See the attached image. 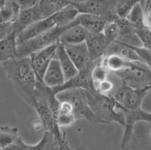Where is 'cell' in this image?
Here are the masks:
<instances>
[{"label": "cell", "instance_id": "1", "mask_svg": "<svg viewBox=\"0 0 151 150\" xmlns=\"http://www.w3.org/2000/svg\"><path fill=\"white\" fill-rule=\"evenodd\" d=\"M0 64L17 94L28 106L33 107L37 79L31 67L29 57H17Z\"/></svg>", "mask_w": 151, "mask_h": 150}, {"label": "cell", "instance_id": "2", "mask_svg": "<svg viewBox=\"0 0 151 150\" xmlns=\"http://www.w3.org/2000/svg\"><path fill=\"white\" fill-rule=\"evenodd\" d=\"M46 87L44 84L37 81L32 108L37 113L43 131L49 132L56 137L60 144V149H70L65 133L61 131L60 128L57 124L55 115L48 104L46 97Z\"/></svg>", "mask_w": 151, "mask_h": 150}, {"label": "cell", "instance_id": "3", "mask_svg": "<svg viewBox=\"0 0 151 150\" xmlns=\"http://www.w3.org/2000/svg\"><path fill=\"white\" fill-rule=\"evenodd\" d=\"M86 96L91 111L101 124L116 122L123 127V114L117 101L111 95L100 94L95 90H86Z\"/></svg>", "mask_w": 151, "mask_h": 150}, {"label": "cell", "instance_id": "4", "mask_svg": "<svg viewBox=\"0 0 151 150\" xmlns=\"http://www.w3.org/2000/svg\"><path fill=\"white\" fill-rule=\"evenodd\" d=\"M59 100H67L72 104L76 120L83 119L96 124H101L94 116L87 100L86 90L82 88H70L56 94Z\"/></svg>", "mask_w": 151, "mask_h": 150}, {"label": "cell", "instance_id": "5", "mask_svg": "<svg viewBox=\"0 0 151 150\" xmlns=\"http://www.w3.org/2000/svg\"><path fill=\"white\" fill-rule=\"evenodd\" d=\"M151 67L140 61H130L122 70L112 72L126 85L135 88L151 87Z\"/></svg>", "mask_w": 151, "mask_h": 150}, {"label": "cell", "instance_id": "6", "mask_svg": "<svg viewBox=\"0 0 151 150\" xmlns=\"http://www.w3.org/2000/svg\"><path fill=\"white\" fill-rule=\"evenodd\" d=\"M68 25L65 27H55L27 41L17 44V56L28 57L33 52L59 42L60 34Z\"/></svg>", "mask_w": 151, "mask_h": 150}, {"label": "cell", "instance_id": "7", "mask_svg": "<svg viewBox=\"0 0 151 150\" xmlns=\"http://www.w3.org/2000/svg\"><path fill=\"white\" fill-rule=\"evenodd\" d=\"M115 5L116 0H86L83 3L74 6L79 13L99 16L109 21L118 17L116 14Z\"/></svg>", "mask_w": 151, "mask_h": 150}, {"label": "cell", "instance_id": "8", "mask_svg": "<svg viewBox=\"0 0 151 150\" xmlns=\"http://www.w3.org/2000/svg\"><path fill=\"white\" fill-rule=\"evenodd\" d=\"M124 116V131L121 140V147L125 148L130 142L133 134V129L136 123L139 121L151 122V114L149 112L144 110L142 107L137 109H124L119 106Z\"/></svg>", "mask_w": 151, "mask_h": 150}, {"label": "cell", "instance_id": "9", "mask_svg": "<svg viewBox=\"0 0 151 150\" xmlns=\"http://www.w3.org/2000/svg\"><path fill=\"white\" fill-rule=\"evenodd\" d=\"M100 60L95 61L89 60V62L83 68L78 70L77 73L68 80H66L62 85L52 88L55 94L60 92L61 90L70 88H82L88 91L95 90L91 79V71L94 64Z\"/></svg>", "mask_w": 151, "mask_h": 150}, {"label": "cell", "instance_id": "10", "mask_svg": "<svg viewBox=\"0 0 151 150\" xmlns=\"http://www.w3.org/2000/svg\"><path fill=\"white\" fill-rule=\"evenodd\" d=\"M58 42L33 52L29 55L31 67L36 75L37 81L42 82L43 74L45 72L50 60L56 55V50Z\"/></svg>", "mask_w": 151, "mask_h": 150}, {"label": "cell", "instance_id": "11", "mask_svg": "<svg viewBox=\"0 0 151 150\" xmlns=\"http://www.w3.org/2000/svg\"><path fill=\"white\" fill-rule=\"evenodd\" d=\"M59 149L60 144L57 138L49 132L44 131L41 140L34 145H29L24 143L20 136L9 146L6 150H48Z\"/></svg>", "mask_w": 151, "mask_h": 150}, {"label": "cell", "instance_id": "12", "mask_svg": "<svg viewBox=\"0 0 151 150\" xmlns=\"http://www.w3.org/2000/svg\"><path fill=\"white\" fill-rule=\"evenodd\" d=\"M87 47L89 60L95 61L101 59L105 55L110 42L104 36L103 32H88L85 40Z\"/></svg>", "mask_w": 151, "mask_h": 150}, {"label": "cell", "instance_id": "13", "mask_svg": "<svg viewBox=\"0 0 151 150\" xmlns=\"http://www.w3.org/2000/svg\"><path fill=\"white\" fill-rule=\"evenodd\" d=\"M55 27H57V24L53 15L40 19L17 35V44L27 41L38 35L49 30Z\"/></svg>", "mask_w": 151, "mask_h": 150}, {"label": "cell", "instance_id": "14", "mask_svg": "<svg viewBox=\"0 0 151 150\" xmlns=\"http://www.w3.org/2000/svg\"><path fill=\"white\" fill-rule=\"evenodd\" d=\"M65 77L58 60L56 57L50 60L48 67L43 74L42 83L52 88L62 85L65 82Z\"/></svg>", "mask_w": 151, "mask_h": 150}, {"label": "cell", "instance_id": "15", "mask_svg": "<svg viewBox=\"0 0 151 150\" xmlns=\"http://www.w3.org/2000/svg\"><path fill=\"white\" fill-rule=\"evenodd\" d=\"M66 52L78 70L89 62V56L85 42L78 44H64Z\"/></svg>", "mask_w": 151, "mask_h": 150}, {"label": "cell", "instance_id": "16", "mask_svg": "<svg viewBox=\"0 0 151 150\" xmlns=\"http://www.w3.org/2000/svg\"><path fill=\"white\" fill-rule=\"evenodd\" d=\"M88 32L79 24L73 22L69 24L59 37V42L63 44H78L85 42Z\"/></svg>", "mask_w": 151, "mask_h": 150}, {"label": "cell", "instance_id": "17", "mask_svg": "<svg viewBox=\"0 0 151 150\" xmlns=\"http://www.w3.org/2000/svg\"><path fill=\"white\" fill-rule=\"evenodd\" d=\"M74 24H79L88 32H101L107 21L104 17L84 13H79L73 20Z\"/></svg>", "mask_w": 151, "mask_h": 150}, {"label": "cell", "instance_id": "18", "mask_svg": "<svg viewBox=\"0 0 151 150\" xmlns=\"http://www.w3.org/2000/svg\"><path fill=\"white\" fill-rule=\"evenodd\" d=\"M17 35L12 31L0 39V63L17 57Z\"/></svg>", "mask_w": 151, "mask_h": 150}, {"label": "cell", "instance_id": "19", "mask_svg": "<svg viewBox=\"0 0 151 150\" xmlns=\"http://www.w3.org/2000/svg\"><path fill=\"white\" fill-rule=\"evenodd\" d=\"M39 20H40V17L36 6L29 9H21L16 21L13 23V27L16 35L19 34L31 24Z\"/></svg>", "mask_w": 151, "mask_h": 150}, {"label": "cell", "instance_id": "20", "mask_svg": "<svg viewBox=\"0 0 151 150\" xmlns=\"http://www.w3.org/2000/svg\"><path fill=\"white\" fill-rule=\"evenodd\" d=\"M55 57L58 59L61 70L64 72L65 80H68L77 73L78 70L66 52L64 44L58 42L56 50Z\"/></svg>", "mask_w": 151, "mask_h": 150}, {"label": "cell", "instance_id": "21", "mask_svg": "<svg viewBox=\"0 0 151 150\" xmlns=\"http://www.w3.org/2000/svg\"><path fill=\"white\" fill-rule=\"evenodd\" d=\"M68 5L67 0H38L36 4L40 19L45 18L52 15Z\"/></svg>", "mask_w": 151, "mask_h": 150}, {"label": "cell", "instance_id": "22", "mask_svg": "<svg viewBox=\"0 0 151 150\" xmlns=\"http://www.w3.org/2000/svg\"><path fill=\"white\" fill-rule=\"evenodd\" d=\"M21 8L16 0H2L0 5V23H14Z\"/></svg>", "mask_w": 151, "mask_h": 150}, {"label": "cell", "instance_id": "23", "mask_svg": "<svg viewBox=\"0 0 151 150\" xmlns=\"http://www.w3.org/2000/svg\"><path fill=\"white\" fill-rule=\"evenodd\" d=\"M115 54L129 61H141L134 51L129 45L119 42H112L109 44L105 52V55Z\"/></svg>", "mask_w": 151, "mask_h": 150}, {"label": "cell", "instance_id": "24", "mask_svg": "<svg viewBox=\"0 0 151 150\" xmlns=\"http://www.w3.org/2000/svg\"><path fill=\"white\" fill-rule=\"evenodd\" d=\"M79 11L73 5H68L52 15L55 17L57 27H65L72 23Z\"/></svg>", "mask_w": 151, "mask_h": 150}, {"label": "cell", "instance_id": "25", "mask_svg": "<svg viewBox=\"0 0 151 150\" xmlns=\"http://www.w3.org/2000/svg\"><path fill=\"white\" fill-rule=\"evenodd\" d=\"M103 63L110 72H115L125 68L130 61L115 54L106 55L103 57Z\"/></svg>", "mask_w": 151, "mask_h": 150}, {"label": "cell", "instance_id": "26", "mask_svg": "<svg viewBox=\"0 0 151 150\" xmlns=\"http://www.w3.org/2000/svg\"><path fill=\"white\" fill-rule=\"evenodd\" d=\"M19 136L18 129L14 127L3 126L0 128V150L6 149Z\"/></svg>", "mask_w": 151, "mask_h": 150}, {"label": "cell", "instance_id": "27", "mask_svg": "<svg viewBox=\"0 0 151 150\" xmlns=\"http://www.w3.org/2000/svg\"><path fill=\"white\" fill-rule=\"evenodd\" d=\"M125 18L127 19V21L132 24L134 29L142 27L144 26H147L145 24V20H144V13H143L141 2L137 3L131 10V11L125 17ZM147 27H149V26H147Z\"/></svg>", "mask_w": 151, "mask_h": 150}, {"label": "cell", "instance_id": "28", "mask_svg": "<svg viewBox=\"0 0 151 150\" xmlns=\"http://www.w3.org/2000/svg\"><path fill=\"white\" fill-rule=\"evenodd\" d=\"M103 57L98 62H97L91 71V79L92 81L94 88L96 87L98 84L106 80L109 76L108 70L106 68L102 61Z\"/></svg>", "mask_w": 151, "mask_h": 150}, {"label": "cell", "instance_id": "29", "mask_svg": "<svg viewBox=\"0 0 151 150\" xmlns=\"http://www.w3.org/2000/svg\"><path fill=\"white\" fill-rule=\"evenodd\" d=\"M116 19L107 21L102 31L104 36L110 42L116 41L120 35V27Z\"/></svg>", "mask_w": 151, "mask_h": 150}, {"label": "cell", "instance_id": "30", "mask_svg": "<svg viewBox=\"0 0 151 150\" xmlns=\"http://www.w3.org/2000/svg\"><path fill=\"white\" fill-rule=\"evenodd\" d=\"M141 0H116L115 10L118 17L124 18Z\"/></svg>", "mask_w": 151, "mask_h": 150}, {"label": "cell", "instance_id": "31", "mask_svg": "<svg viewBox=\"0 0 151 150\" xmlns=\"http://www.w3.org/2000/svg\"><path fill=\"white\" fill-rule=\"evenodd\" d=\"M55 118L57 124L60 128L72 126L76 121L73 113H58Z\"/></svg>", "mask_w": 151, "mask_h": 150}, {"label": "cell", "instance_id": "32", "mask_svg": "<svg viewBox=\"0 0 151 150\" xmlns=\"http://www.w3.org/2000/svg\"><path fill=\"white\" fill-rule=\"evenodd\" d=\"M134 32H135V35L137 36V39L141 42L142 46L147 48H151L150 27L144 26L142 27L134 29Z\"/></svg>", "mask_w": 151, "mask_h": 150}, {"label": "cell", "instance_id": "33", "mask_svg": "<svg viewBox=\"0 0 151 150\" xmlns=\"http://www.w3.org/2000/svg\"><path fill=\"white\" fill-rule=\"evenodd\" d=\"M129 45V44H128ZM132 49L134 50L136 55L139 57L141 62L151 67V55H150V48H145L142 46H134V45H129Z\"/></svg>", "mask_w": 151, "mask_h": 150}, {"label": "cell", "instance_id": "34", "mask_svg": "<svg viewBox=\"0 0 151 150\" xmlns=\"http://www.w3.org/2000/svg\"><path fill=\"white\" fill-rule=\"evenodd\" d=\"M21 9H29L36 6L38 0H16Z\"/></svg>", "mask_w": 151, "mask_h": 150}, {"label": "cell", "instance_id": "35", "mask_svg": "<svg viewBox=\"0 0 151 150\" xmlns=\"http://www.w3.org/2000/svg\"><path fill=\"white\" fill-rule=\"evenodd\" d=\"M69 2V3L70 4V5H79L80 3H83V2H85L86 0H67Z\"/></svg>", "mask_w": 151, "mask_h": 150}, {"label": "cell", "instance_id": "36", "mask_svg": "<svg viewBox=\"0 0 151 150\" xmlns=\"http://www.w3.org/2000/svg\"><path fill=\"white\" fill-rule=\"evenodd\" d=\"M1 1H2V0H0V5H1Z\"/></svg>", "mask_w": 151, "mask_h": 150}]
</instances>
